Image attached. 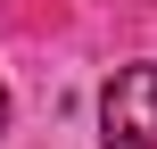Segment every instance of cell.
<instances>
[{
  "label": "cell",
  "mask_w": 157,
  "mask_h": 149,
  "mask_svg": "<svg viewBox=\"0 0 157 149\" xmlns=\"http://www.w3.org/2000/svg\"><path fill=\"white\" fill-rule=\"evenodd\" d=\"M0 133H8V91H0Z\"/></svg>",
  "instance_id": "2"
},
{
  "label": "cell",
  "mask_w": 157,
  "mask_h": 149,
  "mask_svg": "<svg viewBox=\"0 0 157 149\" xmlns=\"http://www.w3.org/2000/svg\"><path fill=\"white\" fill-rule=\"evenodd\" d=\"M99 149H157V66H116L99 91Z\"/></svg>",
  "instance_id": "1"
}]
</instances>
